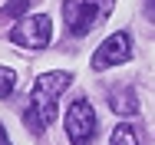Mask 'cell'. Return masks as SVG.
<instances>
[{"mask_svg":"<svg viewBox=\"0 0 155 145\" xmlns=\"http://www.w3.org/2000/svg\"><path fill=\"white\" fill-rule=\"evenodd\" d=\"M73 83V73L66 69H53V73H40L33 79L30 89V106L23 109V125L30 135H43L56 116H60V96L66 92V86Z\"/></svg>","mask_w":155,"mask_h":145,"instance_id":"obj_1","label":"cell"},{"mask_svg":"<svg viewBox=\"0 0 155 145\" xmlns=\"http://www.w3.org/2000/svg\"><path fill=\"white\" fill-rule=\"evenodd\" d=\"M116 10V0H66L63 3V23L73 36H86L89 30L109 20Z\"/></svg>","mask_w":155,"mask_h":145,"instance_id":"obj_2","label":"cell"},{"mask_svg":"<svg viewBox=\"0 0 155 145\" xmlns=\"http://www.w3.org/2000/svg\"><path fill=\"white\" fill-rule=\"evenodd\" d=\"M99 132V119L89 99H73L66 109V139L73 145H93Z\"/></svg>","mask_w":155,"mask_h":145,"instance_id":"obj_3","label":"cell"},{"mask_svg":"<svg viewBox=\"0 0 155 145\" xmlns=\"http://www.w3.org/2000/svg\"><path fill=\"white\" fill-rule=\"evenodd\" d=\"M7 36H10V43L23 46V50H46L53 40V20L46 13H30L17 27H10Z\"/></svg>","mask_w":155,"mask_h":145,"instance_id":"obj_4","label":"cell"},{"mask_svg":"<svg viewBox=\"0 0 155 145\" xmlns=\"http://www.w3.org/2000/svg\"><path fill=\"white\" fill-rule=\"evenodd\" d=\"M132 59V36L119 30V33H112V36H106L102 43H99V50L93 53V69L96 73H102V69H112V66H122Z\"/></svg>","mask_w":155,"mask_h":145,"instance_id":"obj_5","label":"cell"},{"mask_svg":"<svg viewBox=\"0 0 155 145\" xmlns=\"http://www.w3.org/2000/svg\"><path fill=\"white\" fill-rule=\"evenodd\" d=\"M109 109L116 112V116H135L139 112V96H135V89L129 86H119L109 92Z\"/></svg>","mask_w":155,"mask_h":145,"instance_id":"obj_6","label":"cell"},{"mask_svg":"<svg viewBox=\"0 0 155 145\" xmlns=\"http://www.w3.org/2000/svg\"><path fill=\"white\" fill-rule=\"evenodd\" d=\"M27 10H30V0H7V3H3V10H0V17H10V20H23V17H30Z\"/></svg>","mask_w":155,"mask_h":145,"instance_id":"obj_7","label":"cell"},{"mask_svg":"<svg viewBox=\"0 0 155 145\" xmlns=\"http://www.w3.org/2000/svg\"><path fill=\"white\" fill-rule=\"evenodd\" d=\"M109 145H139V135H135V129H132V125H116V129H112Z\"/></svg>","mask_w":155,"mask_h":145,"instance_id":"obj_8","label":"cell"},{"mask_svg":"<svg viewBox=\"0 0 155 145\" xmlns=\"http://www.w3.org/2000/svg\"><path fill=\"white\" fill-rule=\"evenodd\" d=\"M13 86H17V73L10 66H0V99H10Z\"/></svg>","mask_w":155,"mask_h":145,"instance_id":"obj_9","label":"cell"},{"mask_svg":"<svg viewBox=\"0 0 155 145\" xmlns=\"http://www.w3.org/2000/svg\"><path fill=\"white\" fill-rule=\"evenodd\" d=\"M145 17L155 20V0H145Z\"/></svg>","mask_w":155,"mask_h":145,"instance_id":"obj_10","label":"cell"},{"mask_svg":"<svg viewBox=\"0 0 155 145\" xmlns=\"http://www.w3.org/2000/svg\"><path fill=\"white\" fill-rule=\"evenodd\" d=\"M0 145H13L10 139H7V129H3V125H0Z\"/></svg>","mask_w":155,"mask_h":145,"instance_id":"obj_11","label":"cell"}]
</instances>
